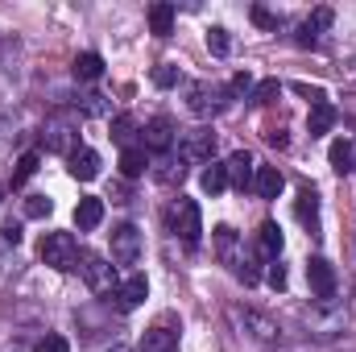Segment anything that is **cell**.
<instances>
[{
	"mask_svg": "<svg viewBox=\"0 0 356 352\" xmlns=\"http://www.w3.org/2000/svg\"><path fill=\"white\" fill-rule=\"evenodd\" d=\"M42 145L50 154H75L79 150V112H54L42 129Z\"/></svg>",
	"mask_w": 356,
	"mask_h": 352,
	"instance_id": "6da1fadb",
	"label": "cell"
},
{
	"mask_svg": "<svg viewBox=\"0 0 356 352\" xmlns=\"http://www.w3.org/2000/svg\"><path fill=\"white\" fill-rule=\"evenodd\" d=\"M170 228H175V237L186 245V249H199V241H203V211H199L195 199L178 195L175 211H170Z\"/></svg>",
	"mask_w": 356,
	"mask_h": 352,
	"instance_id": "7a4b0ae2",
	"label": "cell"
},
{
	"mask_svg": "<svg viewBox=\"0 0 356 352\" xmlns=\"http://www.w3.org/2000/svg\"><path fill=\"white\" fill-rule=\"evenodd\" d=\"M38 253H42V262L50 265V269H63V273H67V269L79 265V253H83V249H79V241H75L71 232H46V241H42Z\"/></svg>",
	"mask_w": 356,
	"mask_h": 352,
	"instance_id": "3957f363",
	"label": "cell"
},
{
	"mask_svg": "<svg viewBox=\"0 0 356 352\" xmlns=\"http://www.w3.org/2000/svg\"><path fill=\"white\" fill-rule=\"evenodd\" d=\"M79 273H83V282H88L95 294H116V265H108L99 253H91L83 249L79 253V265H75Z\"/></svg>",
	"mask_w": 356,
	"mask_h": 352,
	"instance_id": "277c9868",
	"label": "cell"
},
{
	"mask_svg": "<svg viewBox=\"0 0 356 352\" xmlns=\"http://www.w3.org/2000/svg\"><path fill=\"white\" fill-rule=\"evenodd\" d=\"M211 154H216V133L211 129H191L178 145V158L186 166H203V162H211Z\"/></svg>",
	"mask_w": 356,
	"mask_h": 352,
	"instance_id": "5b68a950",
	"label": "cell"
},
{
	"mask_svg": "<svg viewBox=\"0 0 356 352\" xmlns=\"http://www.w3.org/2000/svg\"><path fill=\"white\" fill-rule=\"evenodd\" d=\"M228 99H232V91L211 88V83H191V88H186V104H191L195 116H211V112H220Z\"/></svg>",
	"mask_w": 356,
	"mask_h": 352,
	"instance_id": "8992f818",
	"label": "cell"
},
{
	"mask_svg": "<svg viewBox=\"0 0 356 352\" xmlns=\"http://www.w3.org/2000/svg\"><path fill=\"white\" fill-rule=\"evenodd\" d=\"M170 145H175V120L170 116H154L145 129H141V150L145 154H170Z\"/></svg>",
	"mask_w": 356,
	"mask_h": 352,
	"instance_id": "52a82bcc",
	"label": "cell"
},
{
	"mask_svg": "<svg viewBox=\"0 0 356 352\" xmlns=\"http://www.w3.org/2000/svg\"><path fill=\"white\" fill-rule=\"evenodd\" d=\"M141 257V232L133 224H120L112 228V262L116 265H137Z\"/></svg>",
	"mask_w": 356,
	"mask_h": 352,
	"instance_id": "ba28073f",
	"label": "cell"
},
{
	"mask_svg": "<svg viewBox=\"0 0 356 352\" xmlns=\"http://www.w3.org/2000/svg\"><path fill=\"white\" fill-rule=\"evenodd\" d=\"M211 241H216V253H220V262H224V265H232V273H236L241 265L249 262V253L241 249V237H236V232H232L228 224H220V228L211 232Z\"/></svg>",
	"mask_w": 356,
	"mask_h": 352,
	"instance_id": "9c48e42d",
	"label": "cell"
},
{
	"mask_svg": "<svg viewBox=\"0 0 356 352\" xmlns=\"http://www.w3.org/2000/svg\"><path fill=\"white\" fill-rule=\"evenodd\" d=\"M307 282H311V290H315V298H332L336 294V269L332 262H323V257H311L307 262Z\"/></svg>",
	"mask_w": 356,
	"mask_h": 352,
	"instance_id": "30bf717a",
	"label": "cell"
},
{
	"mask_svg": "<svg viewBox=\"0 0 356 352\" xmlns=\"http://www.w3.org/2000/svg\"><path fill=\"white\" fill-rule=\"evenodd\" d=\"M145 294H149V282H145L141 273H133V278H124V282L116 286V294H112V298H116V307H120V311H137V307L145 303Z\"/></svg>",
	"mask_w": 356,
	"mask_h": 352,
	"instance_id": "8fae6325",
	"label": "cell"
},
{
	"mask_svg": "<svg viewBox=\"0 0 356 352\" xmlns=\"http://www.w3.org/2000/svg\"><path fill=\"white\" fill-rule=\"evenodd\" d=\"M253 178H257V162H253V154H249V150H236V154L228 158V182H232L236 191H249Z\"/></svg>",
	"mask_w": 356,
	"mask_h": 352,
	"instance_id": "7c38bea8",
	"label": "cell"
},
{
	"mask_svg": "<svg viewBox=\"0 0 356 352\" xmlns=\"http://www.w3.org/2000/svg\"><path fill=\"white\" fill-rule=\"evenodd\" d=\"M175 349H178V328L170 319L154 323V328L141 336V352H175Z\"/></svg>",
	"mask_w": 356,
	"mask_h": 352,
	"instance_id": "4fadbf2b",
	"label": "cell"
},
{
	"mask_svg": "<svg viewBox=\"0 0 356 352\" xmlns=\"http://www.w3.org/2000/svg\"><path fill=\"white\" fill-rule=\"evenodd\" d=\"M332 8H315L302 25H298V46H319V38H323V29L332 25Z\"/></svg>",
	"mask_w": 356,
	"mask_h": 352,
	"instance_id": "5bb4252c",
	"label": "cell"
},
{
	"mask_svg": "<svg viewBox=\"0 0 356 352\" xmlns=\"http://www.w3.org/2000/svg\"><path fill=\"white\" fill-rule=\"evenodd\" d=\"M236 319L245 323V332L253 336V340H261V344H273L282 332H277V323L266 319V315H257V311H236Z\"/></svg>",
	"mask_w": 356,
	"mask_h": 352,
	"instance_id": "9a60e30c",
	"label": "cell"
},
{
	"mask_svg": "<svg viewBox=\"0 0 356 352\" xmlns=\"http://www.w3.org/2000/svg\"><path fill=\"white\" fill-rule=\"evenodd\" d=\"M99 220H104V199L99 195H83L75 203V228L79 232H91V228H99Z\"/></svg>",
	"mask_w": 356,
	"mask_h": 352,
	"instance_id": "2e32d148",
	"label": "cell"
},
{
	"mask_svg": "<svg viewBox=\"0 0 356 352\" xmlns=\"http://www.w3.org/2000/svg\"><path fill=\"white\" fill-rule=\"evenodd\" d=\"M294 216L315 232L319 228V195H315V186H302L298 191V199H294Z\"/></svg>",
	"mask_w": 356,
	"mask_h": 352,
	"instance_id": "e0dca14e",
	"label": "cell"
},
{
	"mask_svg": "<svg viewBox=\"0 0 356 352\" xmlns=\"http://www.w3.org/2000/svg\"><path fill=\"white\" fill-rule=\"evenodd\" d=\"M67 170L79 178V182H91V178L99 175V154L88 150V145H79V150L71 154V166H67Z\"/></svg>",
	"mask_w": 356,
	"mask_h": 352,
	"instance_id": "ac0fdd59",
	"label": "cell"
},
{
	"mask_svg": "<svg viewBox=\"0 0 356 352\" xmlns=\"http://www.w3.org/2000/svg\"><path fill=\"white\" fill-rule=\"evenodd\" d=\"M282 186H286V175H282L277 166H257L253 191H257L261 199H277V195H282Z\"/></svg>",
	"mask_w": 356,
	"mask_h": 352,
	"instance_id": "d6986e66",
	"label": "cell"
},
{
	"mask_svg": "<svg viewBox=\"0 0 356 352\" xmlns=\"http://www.w3.org/2000/svg\"><path fill=\"white\" fill-rule=\"evenodd\" d=\"M137 133H141V125H137V116H129V112H120V116H112V141L120 145V150H133V141H137Z\"/></svg>",
	"mask_w": 356,
	"mask_h": 352,
	"instance_id": "ffe728a7",
	"label": "cell"
},
{
	"mask_svg": "<svg viewBox=\"0 0 356 352\" xmlns=\"http://www.w3.org/2000/svg\"><path fill=\"white\" fill-rule=\"evenodd\" d=\"M149 170H154V178H158V182L175 186V182H182V178H186V162H182V158H175V154H162Z\"/></svg>",
	"mask_w": 356,
	"mask_h": 352,
	"instance_id": "44dd1931",
	"label": "cell"
},
{
	"mask_svg": "<svg viewBox=\"0 0 356 352\" xmlns=\"http://www.w3.org/2000/svg\"><path fill=\"white\" fill-rule=\"evenodd\" d=\"M327 158H332V170H336V175H353L356 170V150H353V141H344V137L332 141Z\"/></svg>",
	"mask_w": 356,
	"mask_h": 352,
	"instance_id": "7402d4cb",
	"label": "cell"
},
{
	"mask_svg": "<svg viewBox=\"0 0 356 352\" xmlns=\"http://www.w3.org/2000/svg\"><path fill=\"white\" fill-rule=\"evenodd\" d=\"M257 249H261L266 262H277V253H282V228H277L273 220H266V224L257 228Z\"/></svg>",
	"mask_w": 356,
	"mask_h": 352,
	"instance_id": "603a6c76",
	"label": "cell"
},
{
	"mask_svg": "<svg viewBox=\"0 0 356 352\" xmlns=\"http://www.w3.org/2000/svg\"><path fill=\"white\" fill-rule=\"evenodd\" d=\"M332 125H336V108H332V99H319V104L311 108V120H307L311 137H323V133H332Z\"/></svg>",
	"mask_w": 356,
	"mask_h": 352,
	"instance_id": "cb8c5ba5",
	"label": "cell"
},
{
	"mask_svg": "<svg viewBox=\"0 0 356 352\" xmlns=\"http://www.w3.org/2000/svg\"><path fill=\"white\" fill-rule=\"evenodd\" d=\"M71 71H75V79H79V83H95V79L104 75V58H99L95 50H88V54H79V58H75V67H71Z\"/></svg>",
	"mask_w": 356,
	"mask_h": 352,
	"instance_id": "d4e9b609",
	"label": "cell"
},
{
	"mask_svg": "<svg viewBox=\"0 0 356 352\" xmlns=\"http://www.w3.org/2000/svg\"><path fill=\"white\" fill-rule=\"evenodd\" d=\"M145 170H149V158H145V150H141V145L120 150V175H124V178H141Z\"/></svg>",
	"mask_w": 356,
	"mask_h": 352,
	"instance_id": "484cf974",
	"label": "cell"
},
{
	"mask_svg": "<svg viewBox=\"0 0 356 352\" xmlns=\"http://www.w3.org/2000/svg\"><path fill=\"white\" fill-rule=\"evenodd\" d=\"M199 186H203L207 195H220V191L228 186V162H211V166L199 175Z\"/></svg>",
	"mask_w": 356,
	"mask_h": 352,
	"instance_id": "4316f807",
	"label": "cell"
},
{
	"mask_svg": "<svg viewBox=\"0 0 356 352\" xmlns=\"http://www.w3.org/2000/svg\"><path fill=\"white\" fill-rule=\"evenodd\" d=\"M149 29L158 38H170V29H175V4H154L149 8Z\"/></svg>",
	"mask_w": 356,
	"mask_h": 352,
	"instance_id": "83f0119b",
	"label": "cell"
},
{
	"mask_svg": "<svg viewBox=\"0 0 356 352\" xmlns=\"http://www.w3.org/2000/svg\"><path fill=\"white\" fill-rule=\"evenodd\" d=\"M33 175H38V154L29 150V154H21V158H17V170H13V186H21V182H29Z\"/></svg>",
	"mask_w": 356,
	"mask_h": 352,
	"instance_id": "f1b7e54d",
	"label": "cell"
},
{
	"mask_svg": "<svg viewBox=\"0 0 356 352\" xmlns=\"http://www.w3.org/2000/svg\"><path fill=\"white\" fill-rule=\"evenodd\" d=\"M207 50H211L216 58H228V50H232V38H228V29H211V33H207Z\"/></svg>",
	"mask_w": 356,
	"mask_h": 352,
	"instance_id": "f546056e",
	"label": "cell"
},
{
	"mask_svg": "<svg viewBox=\"0 0 356 352\" xmlns=\"http://www.w3.org/2000/svg\"><path fill=\"white\" fill-rule=\"evenodd\" d=\"M50 211H54V203H50L46 195H29V199H25V216H29V220H42V216H50Z\"/></svg>",
	"mask_w": 356,
	"mask_h": 352,
	"instance_id": "4dcf8cb0",
	"label": "cell"
},
{
	"mask_svg": "<svg viewBox=\"0 0 356 352\" xmlns=\"http://www.w3.org/2000/svg\"><path fill=\"white\" fill-rule=\"evenodd\" d=\"M175 83H178V67H170V63L154 67V88H175Z\"/></svg>",
	"mask_w": 356,
	"mask_h": 352,
	"instance_id": "1f68e13d",
	"label": "cell"
},
{
	"mask_svg": "<svg viewBox=\"0 0 356 352\" xmlns=\"http://www.w3.org/2000/svg\"><path fill=\"white\" fill-rule=\"evenodd\" d=\"M277 79H266V83H257V91H253V104H273L277 99Z\"/></svg>",
	"mask_w": 356,
	"mask_h": 352,
	"instance_id": "d6a6232c",
	"label": "cell"
},
{
	"mask_svg": "<svg viewBox=\"0 0 356 352\" xmlns=\"http://www.w3.org/2000/svg\"><path fill=\"white\" fill-rule=\"evenodd\" d=\"M33 352H71V344H67V336H46V340H38Z\"/></svg>",
	"mask_w": 356,
	"mask_h": 352,
	"instance_id": "836d02e7",
	"label": "cell"
},
{
	"mask_svg": "<svg viewBox=\"0 0 356 352\" xmlns=\"http://www.w3.org/2000/svg\"><path fill=\"white\" fill-rule=\"evenodd\" d=\"M269 286H273V290H286V265L282 262H269Z\"/></svg>",
	"mask_w": 356,
	"mask_h": 352,
	"instance_id": "e575fe53",
	"label": "cell"
},
{
	"mask_svg": "<svg viewBox=\"0 0 356 352\" xmlns=\"http://www.w3.org/2000/svg\"><path fill=\"white\" fill-rule=\"evenodd\" d=\"M83 112H88V116H104V112H108L104 95H83Z\"/></svg>",
	"mask_w": 356,
	"mask_h": 352,
	"instance_id": "d590c367",
	"label": "cell"
},
{
	"mask_svg": "<svg viewBox=\"0 0 356 352\" xmlns=\"http://www.w3.org/2000/svg\"><path fill=\"white\" fill-rule=\"evenodd\" d=\"M253 21H257V25H261V29H277V17H273V13H269V8H261V4H257V8H253Z\"/></svg>",
	"mask_w": 356,
	"mask_h": 352,
	"instance_id": "8d00e7d4",
	"label": "cell"
},
{
	"mask_svg": "<svg viewBox=\"0 0 356 352\" xmlns=\"http://www.w3.org/2000/svg\"><path fill=\"white\" fill-rule=\"evenodd\" d=\"M249 88H253V75H249V71H241V75H236V79H232V95H249Z\"/></svg>",
	"mask_w": 356,
	"mask_h": 352,
	"instance_id": "74e56055",
	"label": "cell"
},
{
	"mask_svg": "<svg viewBox=\"0 0 356 352\" xmlns=\"http://www.w3.org/2000/svg\"><path fill=\"white\" fill-rule=\"evenodd\" d=\"M266 141L273 145V150H286V145H290V137H286L282 129H269V133H266Z\"/></svg>",
	"mask_w": 356,
	"mask_h": 352,
	"instance_id": "f35d334b",
	"label": "cell"
},
{
	"mask_svg": "<svg viewBox=\"0 0 356 352\" xmlns=\"http://www.w3.org/2000/svg\"><path fill=\"white\" fill-rule=\"evenodd\" d=\"M112 352H133V349H120V344H116V349H112Z\"/></svg>",
	"mask_w": 356,
	"mask_h": 352,
	"instance_id": "ab89813d",
	"label": "cell"
}]
</instances>
